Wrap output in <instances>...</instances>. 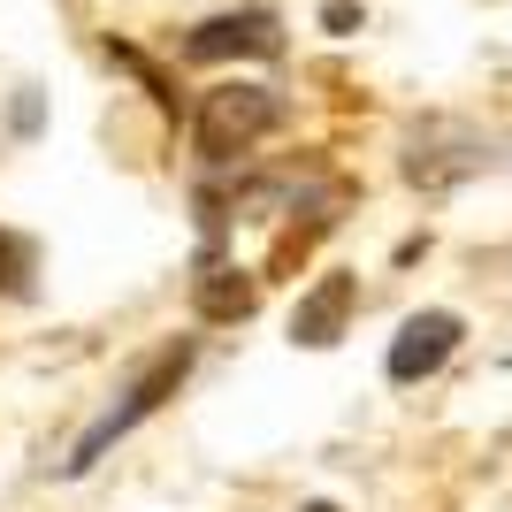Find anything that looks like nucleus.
<instances>
[{"label":"nucleus","mask_w":512,"mask_h":512,"mask_svg":"<svg viewBox=\"0 0 512 512\" xmlns=\"http://www.w3.org/2000/svg\"><path fill=\"white\" fill-rule=\"evenodd\" d=\"M192 360H199V352H192L184 337H176V344H161V352H153V360L138 367V375H130V390H123V398H115V406H107L100 421H92L85 436H77V451H69V474L100 467V451L115 444V436H130V428L146 421V413L161 406V398H169V390L184 383V375H192Z\"/></svg>","instance_id":"f257e3e1"},{"label":"nucleus","mask_w":512,"mask_h":512,"mask_svg":"<svg viewBox=\"0 0 512 512\" xmlns=\"http://www.w3.org/2000/svg\"><path fill=\"white\" fill-rule=\"evenodd\" d=\"M276 123H283V92H268V85H214L207 100H199L192 138H199L207 161H237V153H253Z\"/></svg>","instance_id":"f03ea898"},{"label":"nucleus","mask_w":512,"mask_h":512,"mask_svg":"<svg viewBox=\"0 0 512 512\" xmlns=\"http://www.w3.org/2000/svg\"><path fill=\"white\" fill-rule=\"evenodd\" d=\"M497 161H505L497 138H482L474 123H451V115H428V123L406 130V176L421 184V192H451L459 176L497 169Z\"/></svg>","instance_id":"7ed1b4c3"},{"label":"nucleus","mask_w":512,"mask_h":512,"mask_svg":"<svg viewBox=\"0 0 512 512\" xmlns=\"http://www.w3.org/2000/svg\"><path fill=\"white\" fill-rule=\"evenodd\" d=\"M283 46V23L276 8H230V16H207L184 39V54L192 62H230V54H276Z\"/></svg>","instance_id":"20e7f679"},{"label":"nucleus","mask_w":512,"mask_h":512,"mask_svg":"<svg viewBox=\"0 0 512 512\" xmlns=\"http://www.w3.org/2000/svg\"><path fill=\"white\" fill-rule=\"evenodd\" d=\"M451 352H459V314L428 306V314H413L406 329H398V344H390V383H421V375H436Z\"/></svg>","instance_id":"39448f33"},{"label":"nucleus","mask_w":512,"mask_h":512,"mask_svg":"<svg viewBox=\"0 0 512 512\" xmlns=\"http://www.w3.org/2000/svg\"><path fill=\"white\" fill-rule=\"evenodd\" d=\"M352 306H360V283H352V276H321L314 291L291 306V344H306V352L337 344L344 321H352Z\"/></svg>","instance_id":"423d86ee"},{"label":"nucleus","mask_w":512,"mask_h":512,"mask_svg":"<svg viewBox=\"0 0 512 512\" xmlns=\"http://www.w3.org/2000/svg\"><path fill=\"white\" fill-rule=\"evenodd\" d=\"M253 299H260V283L245 276V268H207V276H199V314L207 321H245Z\"/></svg>","instance_id":"0eeeda50"},{"label":"nucleus","mask_w":512,"mask_h":512,"mask_svg":"<svg viewBox=\"0 0 512 512\" xmlns=\"http://www.w3.org/2000/svg\"><path fill=\"white\" fill-rule=\"evenodd\" d=\"M31 276H39V245L0 230V299H31Z\"/></svg>","instance_id":"6e6552de"},{"label":"nucleus","mask_w":512,"mask_h":512,"mask_svg":"<svg viewBox=\"0 0 512 512\" xmlns=\"http://www.w3.org/2000/svg\"><path fill=\"white\" fill-rule=\"evenodd\" d=\"M321 23H329V31H352V23H360V8H352V0H329V8H321Z\"/></svg>","instance_id":"1a4fd4ad"},{"label":"nucleus","mask_w":512,"mask_h":512,"mask_svg":"<svg viewBox=\"0 0 512 512\" xmlns=\"http://www.w3.org/2000/svg\"><path fill=\"white\" fill-rule=\"evenodd\" d=\"M306 512H337V505H306Z\"/></svg>","instance_id":"9d476101"}]
</instances>
